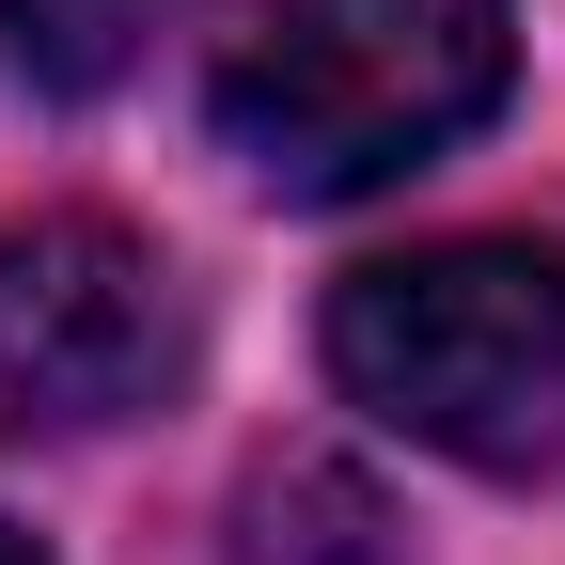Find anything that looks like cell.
<instances>
[{
    "label": "cell",
    "instance_id": "obj_1",
    "mask_svg": "<svg viewBox=\"0 0 565 565\" xmlns=\"http://www.w3.org/2000/svg\"><path fill=\"white\" fill-rule=\"evenodd\" d=\"M519 79V17L503 0H252V32L221 47V141L252 189L282 204H362L503 110Z\"/></svg>",
    "mask_w": 565,
    "mask_h": 565
},
{
    "label": "cell",
    "instance_id": "obj_2",
    "mask_svg": "<svg viewBox=\"0 0 565 565\" xmlns=\"http://www.w3.org/2000/svg\"><path fill=\"white\" fill-rule=\"evenodd\" d=\"M330 377L456 471H565V252L440 236L330 282Z\"/></svg>",
    "mask_w": 565,
    "mask_h": 565
},
{
    "label": "cell",
    "instance_id": "obj_3",
    "mask_svg": "<svg viewBox=\"0 0 565 565\" xmlns=\"http://www.w3.org/2000/svg\"><path fill=\"white\" fill-rule=\"evenodd\" d=\"M173 362H189V299L126 221L0 236V440H95L158 408Z\"/></svg>",
    "mask_w": 565,
    "mask_h": 565
},
{
    "label": "cell",
    "instance_id": "obj_4",
    "mask_svg": "<svg viewBox=\"0 0 565 565\" xmlns=\"http://www.w3.org/2000/svg\"><path fill=\"white\" fill-rule=\"evenodd\" d=\"M236 565H408V550H393V503L362 471L282 456V471H252V503H236Z\"/></svg>",
    "mask_w": 565,
    "mask_h": 565
},
{
    "label": "cell",
    "instance_id": "obj_5",
    "mask_svg": "<svg viewBox=\"0 0 565 565\" xmlns=\"http://www.w3.org/2000/svg\"><path fill=\"white\" fill-rule=\"evenodd\" d=\"M158 17H173V0H0V47H17L32 95H110Z\"/></svg>",
    "mask_w": 565,
    "mask_h": 565
},
{
    "label": "cell",
    "instance_id": "obj_6",
    "mask_svg": "<svg viewBox=\"0 0 565 565\" xmlns=\"http://www.w3.org/2000/svg\"><path fill=\"white\" fill-rule=\"evenodd\" d=\"M0 565H47V550H32V534H17V519H0Z\"/></svg>",
    "mask_w": 565,
    "mask_h": 565
}]
</instances>
